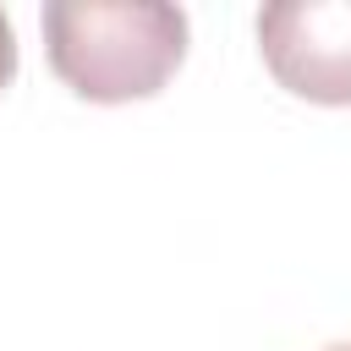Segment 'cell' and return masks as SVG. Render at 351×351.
I'll return each instance as SVG.
<instances>
[{
    "label": "cell",
    "instance_id": "obj_4",
    "mask_svg": "<svg viewBox=\"0 0 351 351\" xmlns=\"http://www.w3.org/2000/svg\"><path fill=\"white\" fill-rule=\"evenodd\" d=\"M329 351H351V346H329Z\"/></svg>",
    "mask_w": 351,
    "mask_h": 351
},
{
    "label": "cell",
    "instance_id": "obj_1",
    "mask_svg": "<svg viewBox=\"0 0 351 351\" xmlns=\"http://www.w3.org/2000/svg\"><path fill=\"white\" fill-rule=\"evenodd\" d=\"M38 27L49 71L93 104L154 99L186 60V11L165 0H49Z\"/></svg>",
    "mask_w": 351,
    "mask_h": 351
},
{
    "label": "cell",
    "instance_id": "obj_2",
    "mask_svg": "<svg viewBox=\"0 0 351 351\" xmlns=\"http://www.w3.org/2000/svg\"><path fill=\"white\" fill-rule=\"evenodd\" d=\"M269 77L307 104H351V0H280L258 11Z\"/></svg>",
    "mask_w": 351,
    "mask_h": 351
},
{
    "label": "cell",
    "instance_id": "obj_3",
    "mask_svg": "<svg viewBox=\"0 0 351 351\" xmlns=\"http://www.w3.org/2000/svg\"><path fill=\"white\" fill-rule=\"evenodd\" d=\"M11 77H16V33H11V16L0 11V93L11 88Z\"/></svg>",
    "mask_w": 351,
    "mask_h": 351
}]
</instances>
